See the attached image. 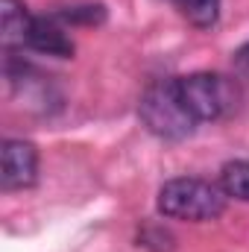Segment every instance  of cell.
Instances as JSON below:
<instances>
[{
	"label": "cell",
	"instance_id": "obj_1",
	"mask_svg": "<svg viewBox=\"0 0 249 252\" xmlns=\"http://www.w3.org/2000/svg\"><path fill=\"white\" fill-rule=\"evenodd\" d=\"M226 208V193L220 185H211L196 176H179L164 182L158 190V211L173 220L205 223L217 220Z\"/></svg>",
	"mask_w": 249,
	"mask_h": 252
},
{
	"label": "cell",
	"instance_id": "obj_2",
	"mask_svg": "<svg viewBox=\"0 0 249 252\" xmlns=\"http://www.w3.org/2000/svg\"><path fill=\"white\" fill-rule=\"evenodd\" d=\"M138 115H141L144 126L153 135H158L164 141H182V138L196 132V121H193V115L185 109V103L179 97L176 79L153 82L141 97Z\"/></svg>",
	"mask_w": 249,
	"mask_h": 252
},
{
	"label": "cell",
	"instance_id": "obj_3",
	"mask_svg": "<svg viewBox=\"0 0 249 252\" xmlns=\"http://www.w3.org/2000/svg\"><path fill=\"white\" fill-rule=\"evenodd\" d=\"M176 88H179V97L196 124L220 121V118L232 115L238 109V100H241L235 79H229L223 73H211V70L176 76Z\"/></svg>",
	"mask_w": 249,
	"mask_h": 252
},
{
	"label": "cell",
	"instance_id": "obj_4",
	"mask_svg": "<svg viewBox=\"0 0 249 252\" xmlns=\"http://www.w3.org/2000/svg\"><path fill=\"white\" fill-rule=\"evenodd\" d=\"M38 176V150L30 141L9 138L3 141V190H24L35 185Z\"/></svg>",
	"mask_w": 249,
	"mask_h": 252
},
{
	"label": "cell",
	"instance_id": "obj_5",
	"mask_svg": "<svg viewBox=\"0 0 249 252\" xmlns=\"http://www.w3.org/2000/svg\"><path fill=\"white\" fill-rule=\"evenodd\" d=\"M32 15L21 0H0V41L3 50L12 53L18 47H30V32H32Z\"/></svg>",
	"mask_w": 249,
	"mask_h": 252
},
{
	"label": "cell",
	"instance_id": "obj_6",
	"mask_svg": "<svg viewBox=\"0 0 249 252\" xmlns=\"http://www.w3.org/2000/svg\"><path fill=\"white\" fill-rule=\"evenodd\" d=\"M30 47L47 56H59L67 59L73 56V38L67 35V30L62 27V21L53 18H35L32 21V32H30Z\"/></svg>",
	"mask_w": 249,
	"mask_h": 252
},
{
	"label": "cell",
	"instance_id": "obj_7",
	"mask_svg": "<svg viewBox=\"0 0 249 252\" xmlns=\"http://www.w3.org/2000/svg\"><path fill=\"white\" fill-rule=\"evenodd\" d=\"M220 188L226 196L249 202V161H229L220 170Z\"/></svg>",
	"mask_w": 249,
	"mask_h": 252
},
{
	"label": "cell",
	"instance_id": "obj_8",
	"mask_svg": "<svg viewBox=\"0 0 249 252\" xmlns=\"http://www.w3.org/2000/svg\"><path fill=\"white\" fill-rule=\"evenodd\" d=\"M176 9L187 18V24L199 27V30H208L217 24L220 18V3L223 0H173Z\"/></svg>",
	"mask_w": 249,
	"mask_h": 252
},
{
	"label": "cell",
	"instance_id": "obj_9",
	"mask_svg": "<svg viewBox=\"0 0 249 252\" xmlns=\"http://www.w3.org/2000/svg\"><path fill=\"white\" fill-rule=\"evenodd\" d=\"M56 18L62 24H88V27H94V24L106 21V9L100 3H85V6H73L67 12H59Z\"/></svg>",
	"mask_w": 249,
	"mask_h": 252
},
{
	"label": "cell",
	"instance_id": "obj_10",
	"mask_svg": "<svg viewBox=\"0 0 249 252\" xmlns=\"http://www.w3.org/2000/svg\"><path fill=\"white\" fill-rule=\"evenodd\" d=\"M141 247L153 252H170L173 250V235L164 229H144L141 232Z\"/></svg>",
	"mask_w": 249,
	"mask_h": 252
},
{
	"label": "cell",
	"instance_id": "obj_11",
	"mask_svg": "<svg viewBox=\"0 0 249 252\" xmlns=\"http://www.w3.org/2000/svg\"><path fill=\"white\" fill-rule=\"evenodd\" d=\"M235 64H238L241 70H247V73H249V44H244V47L235 53Z\"/></svg>",
	"mask_w": 249,
	"mask_h": 252
}]
</instances>
